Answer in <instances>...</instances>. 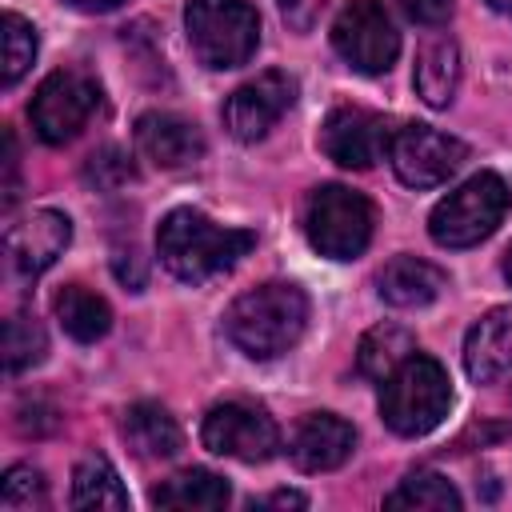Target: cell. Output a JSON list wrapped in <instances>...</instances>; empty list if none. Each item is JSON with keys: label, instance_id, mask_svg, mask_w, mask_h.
I'll return each instance as SVG.
<instances>
[{"label": "cell", "instance_id": "1", "mask_svg": "<svg viewBox=\"0 0 512 512\" xmlns=\"http://www.w3.org/2000/svg\"><path fill=\"white\" fill-rule=\"evenodd\" d=\"M304 328H308V296L288 280L256 284L240 292L224 312L228 340L252 360H272L288 352L304 336Z\"/></svg>", "mask_w": 512, "mask_h": 512}, {"label": "cell", "instance_id": "2", "mask_svg": "<svg viewBox=\"0 0 512 512\" xmlns=\"http://www.w3.org/2000/svg\"><path fill=\"white\" fill-rule=\"evenodd\" d=\"M252 244H256V236L248 228H224L196 208L168 212L156 232V252L164 260V268L188 284H204V280L228 272L240 256H248Z\"/></svg>", "mask_w": 512, "mask_h": 512}, {"label": "cell", "instance_id": "3", "mask_svg": "<svg viewBox=\"0 0 512 512\" xmlns=\"http://www.w3.org/2000/svg\"><path fill=\"white\" fill-rule=\"evenodd\" d=\"M452 408V380L440 360L412 352L384 384H380V416L396 436L432 432Z\"/></svg>", "mask_w": 512, "mask_h": 512}, {"label": "cell", "instance_id": "4", "mask_svg": "<svg viewBox=\"0 0 512 512\" xmlns=\"http://www.w3.org/2000/svg\"><path fill=\"white\" fill-rule=\"evenodd\" d=\"M184 28L204 68H240L260 44V16L248 0H188Z\"/></svg>", "mask_w": 512, "mask_h": 512}, {"label": "cell", "instance_id": "5", "mask_svg": "<svg viewBox=\"0 0 512 512\" xmlns=\"http://www.w3.org/2000/svg\"><path fill=\"white\" fill-rule=\"evenodd\" d=\"M512 208V188L496 172H480L452 188L428 216V232L440 248H472L488 240Z\"/></svg>", "mask_w": 512, "mask_h": 512}, {"label": "cell", "instance_id": "6", "mask_svg": "<svg viewBox=\"0 0 512 512\" xmlns=\"http://www.w3.org/2000/svg\"><path fill=\"white\" fill-rule=\"evenodd\" d=\"M376 212L368 196L344 184H320L304 200V236L328 260H356L372 240Z\"/></svg>", "mask_w": 512, "mask_h": 512}, {"label": "cell", "instance_id": "7", "mask_svg": "<svg viewBox=\"0 0 512 512\" xmlns=\"http://www.w3.org/2000/svg\"><path fill=\"white\" fill-rule=\"evenodd\" d=\"M100 108V84L80 68H56L40 80L28 116L44 144H68Z\"/></svg>", "mask_w": 512, "mask_h": 512}, {"label": "cell", "instance_id": "8", "mask_svg": "<svg viewBox=\"0 0 512 512\" xmlns=\"http://www.w3.org/2000/svg\"><path fill=\"white\" fill-rule=\"evenodd\" d=\"M332 48L344 56L348 68L364 76H380L392 68L400 52V32L380 0H352L332 20Z\"/></svg>", "mask_w": 512, "mask_h": 512}, {"label": "cell", "instance_id": "9", "mask_svg": "<svg viewBox=\"0 0 512 512\" xmlns=\"http://www.w3.org/2000/svg\"><path fill=\"white\" fill-rule=\"evenodd\" d=\"M200 436H204L208 452L232 456V460H244V464H264L280 448L276 420L264 408L244 404V400H224V404L208 408Z\"/></svg>", "mask_w": 512, "mask_h": 512}, {"label": "cell", "instance_id": "10", "mask_svg": "<svg viewBox=\"0 0 512 512\" xmlns=\"http://www.w3.org/2000/svg\"><path fill=\"white\" fill-rule=\"evenodd\" d=\"M388 160L408 188H436L460 172V164L468 160V148L432 124H404L392 132Z\"/></svg>", "mask_w": 512, "mask_h": 512}, {"label": "cell", "instance_id": "11", "mask_svg": "<svg viewBox=\"0 0 512 512\" xmlns=\"http://www.w3.org/2000/svg\"><path fill=\"white\" fill-rule=\"evenodd\" d=\"M292 100H296V80L288 72H276V68L260 72L256 80L240 84L224 100V128L236 140L256 144V140H264L276 128V120L292 108Z\"/></svg>", "mask_w": 512, "mask_h": 512}, {"label": "cell", "instance_id": "12", "mask_svg": "<svg viewBox=\"0 0 512 512\" xmlns=\"http://www.w3.org/2000/svg\"><path fill=\"white\" fill-rule=\"evenodd\" d=\"M392 132L388 120L380 112H368V108H332L324 128H320V148L328 160H336L340 168H372L376 160L388 156V144H392Z\"/></svg>", "mask_w": 512, "mask_h": 512}, {"label": "cell", "instance_id": "13", "mask_svg": "<svg viewBox=\"0 0 512 512\" xmlns=\"http://www.w3.org/2000/svg\"><path fill=\"white\" fill-rule=\"evenodd\" d=\"M68 240H72V220L64 212L40 208V212H32V216H24L20 224L8 228L4 252H8V264L20 276H40L60 260Z\"/></svg>", "mask_w": 512, "mask_h": 512}, {"label": "cell", "instance_id": "14", "mask_svg": "<svg viewBox=\"0 0 512 512\" xmlns=\"http://www.w3.org/2000/svg\"><path fill=\"white\" fill-rule=\"evenodd\" d=\"M352 448L356 432L336 412H308L288 440V456L300 472H332L352 456Z\"/></svg>", "mask_w": 512, "mask_h": 512}, {"label": "cell", "instance_id": "15", "mask_svg": "<svg viewBox=\"0 0 512 512\" xmlns=\"http://www.w3.org/2000/svg\"><path fill=\"white\" fill-rule=\"evenodd\" d=\"M136 148L156 168H188L204 156V132L176 112H144L136 120Z\"/></svg>", "mask_w": 512, "mask_h": 512}, {"label": "cell", "instance_id": "16", "mask_svg": "<svg viewBox=\"0 0 512 512\" xmlns=\"http://www.w3.org/2000/svg\"><path fill=\"white\" fill-rule=\"evenodd\" d=\"M464 368L476 384H496L512 372V308L480 316L464 340Z\"/></svg>", "mask_w": 512, "mask_h": 512}, {"label": "cell", "instance_id": "17", "mask_svg": "<svg viewBox=\"0 0 512 512\" xmlns=\"http://www.w3.org/2000/svg\"><path fill=\"white\" fill-rule=\"evenodd\" d=\"M376 284H380V300H388L392 308H424L448 288V276L420 256H396L380 268Z\"/></svg>", "mask_w": 512, "mask_h": 512}, {"label": "cell", "instance_id": "18", "mask_svg": "<svg viewBox=\"0 0 512 512\" xmlns=\"http://www.w3.org/2000/svg\"><path fill=\"white\" fill-rule=\"evenodd\" d=\"M120 436L128 440V448L140 456V460H172L184 444L180 436V424L168 408L152 404V400H140L132 408H124V420H120Z\"/></svg>", "mask_w": 512, "mask_h": 512}, {"label": "cell", "instance_id": "19", "mask_svg": "<svg viewBox=\"0 0 512 512\" xmlns=\"http://www.w3.org/2000/svg\"><path fill=\"white\" fill-rule=\"evenodd\" d=\"M416 92L424 96V104L432 108H448L460 84V48L452 36H436L420 48L416 56V72H412Z\"/></svg>", "mask_w": 512, "mask_h": 512}, {"label": "cell", "instance_id": "20", "mask_svg": "<svg viewBox=\"0 0 512 512\" xmlns=\"http://www.w3.org/2000/svg\"><path fill=\"white\" fill-rule=\"evenodd\" d=\"M52 312H56L60 328H64L72 340H80V344H96V340L112 328V308H108V300L96 296V292L84 288V284H64V288L56 292V300H52Z\"/></svg>", "mask_w": 512, "mask_h": 512}, {"label": "cell", "instance_id": "21", "mask_svg": "<svg viewBox=\"0 0 512 512\" xmlns=\"http://www.w3.org/2000/svg\"><path fill=\"white\" fill-rule=\"evenodd\" d=\"M228 484L208 468H184L168 476L160 488H152L156 508H180V512H212L228 504Z\"/></svg>", "mask_w": 512, "mask_h": 512}, {"label": "cell", "instance_id": "22", "mask_svg": "<svg viewBox=\"0 0 512 512\" xmlns=\"http://www.w3.org/2000/svg\"><path fill=\"white\" fill-rule=\"evenodd\" d=\"M416 352V336L400 324H376L360 336V348H356V372L372 384H384L408 356Z\"/></svg>", "mask_w": 512, "mask_h": 512}, {"label": "cell", "instance_id": "23", "mask_svg": "<svg viewBox=\"0 0 512 512\" xmlns=\"http://www.w3.org/2000/svg\"><path fill=\"white\" fill-rule=\"evenodd\" d=\"M72 508H128V492L116 476V468L88 452L72 472Z\"/></svg>", "mask_w": 512, "mask_h": 512}, {"label": "cell", "instance_id": "24", "mask_svg": "<svg viewBox=\"0 0 512 512\" xmlns=\"http://www.w3.org/2000/svg\"><path fill=\"white\" fill-rule=\"evenodd\" d=\"M384 508H428V512H456L460 508V492L452 488L448 476L432 472V468H420V472H408L388 496H384Z\"/></svg>", "mask_w": 512, "mask_h": 512}, {"label": "cell", "instance_id": "25", "mask_svg": "<svg viewBox=\"0 0 512 512\" xmlns=\"http://www.w3.org/2000/svg\"><path fill=\"white\" fill-rule=\"evenodd\" d=\"M0 48H4V68H0V84L12 88L36 60V28L16 16V12H4L0 16Z\"/></svg>", "mask_w": 512, "mask_h": 512}, {"label": "cell", "instance_id": "26", "mask_svg": "<svg viewBox=\"0 0 512 512\" xmlns=\"http://www.w3.org/2000/svg\"><path fill=\"white\" fill-rule=\"evenodd\" d=\"M44 352H48V336L32 316L4 320V368H8V376L36 368L44 360Z\"/></svg>", "mask_w": 512, "mask_h": 512}, {"label": "cell", "instance_id": "27", "mask_svg": "<svg viewBox=\"0 0 512 512\" xmlns=\"http://www.w3.org/2000/svg\"><path fill=\"white\" fill-rule=\"evenodd\" d=\"M44 504H48L44 472L32 464H12L0 484V508L4 512H40Z\"/></svg>", "mask_w": 512, "mask_h": 512}, {"label": "cell", "instance_id": "28", "mask_svg": "<svg viewBox=\"0 0 512 512\" xmlns=\"http://www.w3.org/2000/svg\"><path fill=\"white\" fill-rule=\"evenodd\" d=\"M84 176L96 184V188H120L132 180V160L120 152V148H100L88 156V168Z\"/></svg>", "mask_w": 512, "mask_h": 512}, {"label": "cell", "instance_id": "29", "mask_svg": "<svg viewBox=\"0 0 512 512\" xmlns=\"http://www.w3.org/2000/svg\"><path fill=\"white\" fill-rule=\"evenodd\" d=\"M400 8H404V16H408L412 24L436 28V24H444V20L452 16L456 0H400Z\"/></svg>", "mask_w": 512, "mask_h": 512}, {"label": "cell", "instance_id": "30", "mask_svg": "<svg viewBox=\"0 0 512 512\" xmlns=\"http://www.w3.org/2000/svg\"><path fill=\"white\" fill-rule=\"evenodd\" d=\"M16 168H20V160H16V136H12V132H4V208H12V204H16V196H20Z\"/></svg>", "mask_w": 512, "mask_h": 512}, {"label": "cell", "instance_id": "31", "mask_svg": "<svg viewBox=\"0 0 512 512\" xmlns=\"http://www.w3.org/2000/svg\"><path fill=\"white\" fill-rule=\"evenodd\" d=\"M264 504H268V508H304L308 500H304L300 492H276V496H268Z\"/></svg>", "mask_w": 512, "mask_h": 512}, {"label": "cell", "instance_id": "32", "mask_svg": "<svg viewBox=\"0 0 512 512\" xmlns=\"http://www.w3.org/2000/svg\"><path fill=\"white\" fill-rule=\"evenodd\" d=\"M72 8H80V12H112V8H120L124 0H68Z\"/></svg>", "mask_w": 512, "mask_h": 512}, {"label": "cell", "instance_id": "33", "mask_svg": "<svg viewBox=\"0 0 512 512\" xmlns=\"http://www.w3.org/2000/svg\"><path fill=\"white\" fill-rule=\"evenodd\" d=\"M504 280L512 284V244H508V252H504Z\"/></svg>", "mask_w": 512, "mask_h": 512}, {"label": "cell", "instance_id": "34", "mask_svg": "<svg viewBox=\"0 0 512 512\" xmlns=\"http://www.w3.org/2000/svg\"><path fill=\"white\" fill-rule=\"evenodd\" d=\"M496 12H504V16H512V0H488Z\"/></svg>", "mask_w": 512, "mask_h": 512}]
</instances>
